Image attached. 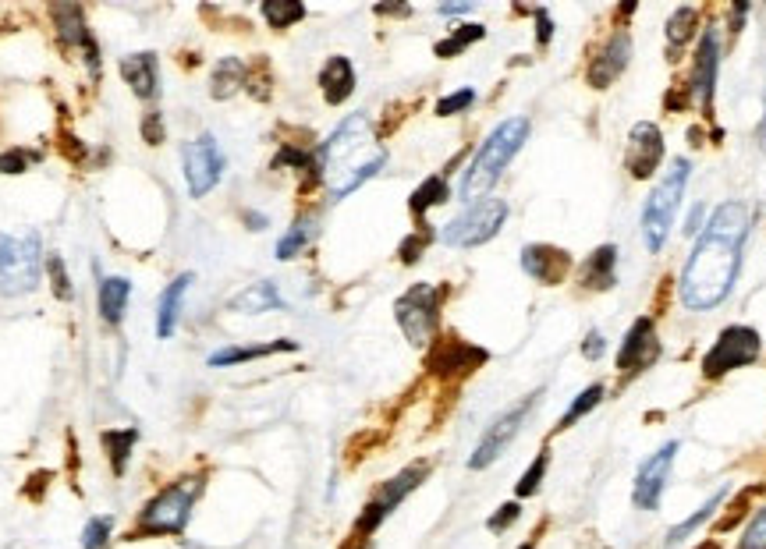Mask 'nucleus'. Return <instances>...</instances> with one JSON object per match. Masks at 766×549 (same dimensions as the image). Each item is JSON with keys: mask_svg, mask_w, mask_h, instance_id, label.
Returning <instances> with one entry per match:
<instances>
[{"mask_svg": "<svg viewBox=\"0 0 766 549\" xmlns=\"http://www.w3.org/2000/svg\"><path fill=\"white\" fill-rule=\"evenodd\" d=\"M110 546V518H93L82 532V549H107Z\"/></svg>", "mask_w": 766, "mask_h": 549, "instance_id": "4c0bfd02", "label": "nucleus"}, {"mask_svg": "<svg viewBox=\"0 0 766 549\" xmlns=\"http://www.w3.org/2000/svg\"><path fill=\"white\" fill-rule=\"evenodd\" d=\"M242 86H249V68H245L238 57H220V64L213 68L210 93L217 96V100H227V96H235Z\"/></svg>", "mask_w": 766, "mask_h": 549, "instance_id": "bb28decb", "label": "nucleus"}, {"mask_svg": "<svg viewBox=\"0 0 766 549\" xmlns=\"http://www.w3.org/2000/svg\"><path fill=\"white\" fill-rule=\"evenodd\" d=\"M660 160H664V135L653 121H639L628 132V153H625V167L632 171L635 181H646L657 174Z\"/></svg>", "mask_w": 766, "mask_h": 549, "instance_id": "4468645a", "label": "nucleus"}, {"mask_svg": "<svg viewBox=\"0 0 766 549\" xmlns=\"http://www.w3.org/2000/svg\"><path fill=\"white\" fill-rule=\"evenodd\" d=\"M426 475H430V464L419 461V464H408L405 472H398L391 482H383V489L373 496V500L366 503V511H362V514H359V521H355L352 539H355V542H366L369 535H373L376 528L383 525V521L391 518L394 507H398V503L405 500V496L412 493V489L426 479Z\"/></svg>", "mask_w": 766, "mask_h": 549, "instance_id": "1a4fd4ad", "label": "nucleus"}, {"mask_svg": "<svg viewBox=\"0 0 766 549\" xmlns=\"http://www.w3.org/2000/svg\"><path fill=\"white\" fill-rule=\"evenodd\" d=\"M522 270L532 280H540L547 287H557L568 280L571 273V256L557 245H525L522 248Z\"/></svg>", "mask_w": 766, "mask_h": 549, "instance_id": "6ab92c4d", "label": "nucleus"}, {"mask_svg": "<svg viewBox=\"0 0 766 549\" xmlns=\"http://www.w3.org/2000/svg\"><path fill=\"white\" fill-rule=\"evenodd\" d=\"M128 298H132V284H128L125 277H103L100 280V316L107 319L110 326L121 323Z\"/></svg>", "mask_w": 766, "mask_h": 549, "instance_id": "a878e982", "label": "nucleus"}, {"mask_svg": "<svg viewBox=\"0 0 766 549\" xmlns=\"http://www.w3.org/2000/svg\"><path fill=\"white\" fill-rule=\"evenodd\" d=\"M40 238L25 234V238H8L0 234V294H29L40 284Z\"/></svg>", "mask_w": 766, "mask_h": 549, "instance_id": "0eeeda50", "label": "nucleus"}, {"mask_svg": "<svg viewBox=\"0 0 766 549\" xmlns=\"http://www.w3.org/2000/svg\"><path fill=\"white\" fill-rule=\"evenodd\" d=\"M508 213H511L508 202H504V199H493V195H486V199L469 202V209H465L462 217H454L451 224L444 227V234H440V238H444L451 248H476V245H486L490 238H497V231L504 227Z\"/></svg>", "mask_w": 766, "mask_h": 549, "instance_id": "6e6552de", "label": "nucleus"}, {"mask_svg": "<svg viewBox=\"0 0 766 549\" xmlns=\"http://www.w3.org/2000/svg\"><path fill=\"white\" fill-rule=\"evenodd\" d=\"M245 224H252V231H263L266 217H259V213H245Z\"/></svg>", "mask_w": 766, "mask_h": 549, "instance_id": "09e8293b", "label": "nucleus"}, {"mask_svg": "<svg viewBox=\"0 0 766 549\" xmlns=\"http://www.w3.org/2000/svg\"><path fill=\"white\" fill-rule=\"evenodd\" d=\"M738 549H766V507L756 514V518H752V525L745 528Z\"/></svg>", "mask_w": 766, "mask_h": 549, "instance_id": "ea45409f", "label": "nucleus"}, {"mask_svg": "<svg viewBox=\"0 0 766 549\" xmlns=\"http://www.w3.org/2000/svg\"><path fill=\"white\" fill-rule=\"evenodd\" d=\"M54 18H57V29H61L64 43L86 50L89 68L96 71V43H93V36H89L86 22H82V11L79 8H54Z\"/></svg>", "mask_w": 766, "mask_h": 549, "instance_id": "b1692460", "label": "nucleus"}, {"mask_svg": "<svg viewBox=\"0 0 766 549\" xmlns=\"http://www.w3.org/2000/svg\"><path fill=\"white\" fill-rule=\"evenodd\" d=\"M752 213L745 202H720L703 224L692 256L681 270V302L692 312H706L731 294L742 270V248L749 238Z\"/></svg>", "mask_w": 766, "mask_h": 549, "instance_id": "f257e3e1", "label": "nucleus"}, {"mask_svg": "<svg viewBox=\"0 0 766 549\" xmlns=\"http://www.w3.org/2000/svg\"><path fill=\"white\" fill-rule=\"evenodd\" d=\"M603 397H607V387H603V383H593V387L582 390V394L571 401V408L561 415V422H557V433H564V429H571L575 422H579V418H586L589 411H593L596 404L603 401Z\"/></svg>", "mask_w": 766, "mask_h": 549, "instance_id": "2f4dec72", "label": "nucleus"}, {"mask_svg": "<svg viewBox=\"0 0 766 549\" xmlns=\"http://www.w3.org/2000/svg\"><path fill=\"white\" fill-rule=\"evenodd\" d=\"M759 348H763V341H759V333L752 330V326H727L717 341H713V348L706 351L703 376L720 379L727 376V372L742 369V365H752L759 358Z\"/></svg>", "mask_w": 766, "mask_h": 549, "instance_id": "9d476101", "label": "nucleus"}, {"mask_svg": "<svg viewBox=\"0 0 766 549\" xmlns=\"http://www.w3.org/2000/svg\"><path fill=\"white\" fill-rule=\"evenodd\" d=\"M263 18L270 29H291L305 18V4H298V0H266Z\"/></svg>", "mask_w": 766, "mask_h": 549, "instance_id": "72a5a7b5", "label": "nucleus"}, {"mask_svg": "<svg viewBox=\"0 0 766 549\" xmlns=\"http://www.w3.org/2000/svg\"><path fill=\"white\" fill-rule=\"evenodd\" d=\"M536 397L540 394H529V397H522L518 404H511L504 415H497L486 426V433H483V440L476 443V450H472V457H469V468H490L497 457L504 454V450L511 447V440H515L518 433H522V426H525V418H529V411L536 408Z\"/></svg>", "mask_w": 766, "mask_h": 549, "instance_id": "9b49d317", "label": "nucleus"}, {"mask_svg": "<svg viewBox=\"0 0 766 549\" xmlns=\"http://www.w3.org/2000/svg\"><path fill=\"white\" fill-rule=\"evenodd\" d=\"M47 270H50V277H54L57 298H64V302H68V298H71V287H68V273H64L61 256H50V259H47Z\"/></svg>", "mask_w": 766, "mask_h": 549, "instance_id": "37998d69", "label": "nucleus"}, {"mask_svg": "<svg viewBox=\"0 0 766 549\" xmlns=\"http://www.w3.org/2000/svg\"><path fill=\"white\" fill-rule=\"evenodd\" d=\"M203 479H181L174 486H167L164 493H157L146 503V511L139 518V535H181L188 525V514H192V503H196Z\"/></svg>", "mask_w": 766, "mask_h": 549, "instance_id": "39448f33", "label": "nucleus"}, {"mask_svg": "<svg viewBox=\"0 0 766 549\" xmlns=\"http://www.w3.org/2000/svg\"><path fill=\"white\" fill-rule=\"evenodd\" d=\"M483 36H486L483 25H458V29L451 32V36L440 39L437 47H433V54L444 57V61H447V57H458V54H462V50H469L472 43H479V39H483Z\"/></svg>", "mask_w": 766, "mask_h": 549, "instance_id": "473e14b6", "label": "nucleus"}, {"mask_svg": "<svg viewBox=\"0 0 766 549\" xmlns=\"http://www.w3.org/2000/svg\"><path fill=\"white\" fill-rule=\"evenodd\" d=\"M142 139H146L149 146H160V142H164V117H160L157 110H149L146 121H142Z\"/></svg>", "mask_w": 766, "mask_h": 549, "instance_id": "c03bdc74", "label": "nucleus"}, {"mask_svg": "<svg viewBox=\"0 0 766 549\" xmlns=\"http://www.w3.org/2000/svg\"><path fill=\"white\" fill-rule=\"evenodd\" d=\"M295 348H298L295 341L256 344V348H224V351H213V355H210V365H235V362H252V358L277 355V351H295Z\"/></svg>", "mask_w": 766, "mask_h": 549, "instance_id": "c85d7f7f", "label": "nucleus"}, {"mask_svg": "<svg viewBox=\"0 0 766 549\" xmlns=\"http://www.w3.org/2000/svg\"><path fill=\"white\" fill-rule=\"evenodd\" d=\"M688 171H692V163H688L685 156H678L646 199V209H642V238H646V248L653 256L667 245V234H671L681 199H685Z\"/></svg>", "mask_w": 766, "mask_h": 549, "instance_id": "20e7f679", "label": "nucleus"}, {"mask_svg": "<svg viewBox=\"0 0 766 549\" xmlns=\"http://www.w3.org/2000/svg\"><path fill=\"white\" fill-rule=\"evenodd\" d=\"M472 103H476V93H472V89H462V93H451V96H444V100L437 103V117L462 114V110H469Z\"/></svg>", "mask_w": 766, "mask_h": 549, "instance_id": "58836bf2", "label": "nucleus"}, {"mask_svg": "<svg viewBox=\"0 0 766 549\" xmlns=\"http://www.w3.org/2000/svg\"><path fill=\"white\" fill-rule=\"evenodd\" d=\"M579 284L586 291H610L618 284V248L600 245L596 252H589V259L579 270Z\"/></svg>", "mask_w": 766, "mask_h": 549, "instance_id": "aec40b11", "label": "nucleus"}, {"mask_svg": "<svg viewBox=\"0 0 766 549\" xmlns=\"http://www.w3.org/2000/svg\"><path fill=\"white\" fill-rule=\"evenodd\" d=\"M703 549H717V542H706V546Z\"/></svg>", "mask_w": 766, "mask_h": 549, "instance_id": "3c124183", "label": "nucleus"}, {"mask_svg": "<svg viewBox=\"0 0 766 549\" xmlns=\"http://www.w3.org/2000/svg\"><path fill=\"white\" fill-rule=\"evenodd\" d=\"M139 433L135 429H118V433H103V447L110 450V461H114V472H125V461H128V450L135 447Z\"/></svg>", "mask_w": 766, "mask_h": 549, "instance_id": "c9c22d12", "label": "nucleus"}, {"mask_svg": "<svg viewBox=\"0 0 766 549\" xmlns=\"http://www.w3.org/2000/svg\"><path fill=\"white\" fill-rule=\"evenodd\" d=\"M188 284H192V273H181V277L171 280V284L164 287V294H160V312H157V337L160 341L174 337V330H178L181 302H185Z\"/></svg>", "mask_w": 766, "mask_h": 549, "instance_id": "4be33fe9", "label": "nucleus"}, {"mask_svg": "<svg viewBox=\"0 0 766 549\" xmlns=\"http://www.w3.org/2000/svg\"><path fill=\"white\" fill-rule=\"evenodd\" d=\"M518 514H522V507H518V503H504V507H497V514H493V518H490V532L501 535L508 525H515Z\"/></svg>", "mask_w": 766, "mask_h": 549, "instance_id": "a18cd8bd", "label": "nucleus"}, {"mask_svg": "<svg viewBox=\"0 0 766 549\" xmlns=\"http://www.w3.org/2000/svg\"><path fill=\"white\" fill-rule=\"evenodd\" d=\"M674 454H678V443H664L657 454L649 457L646 464L639 468L635 475V489H632V500L639 511H657L660 507V496H664V486H667V475H671V464H674Z\"/></svg>", "mask_w": 766, "mask_h": 549, "instance_id": "2eb2a0df", "label": "nucleus"}, {"mask_svg": "<svg viewBox=\"0 0 766 549\" xmlns=\"http://www.w3.org/2000/svg\"><path fill=\"white\" fill-rule=\"evenodd\" d=\"M430 238H433L430 231H415V234H412V238H408V241H401V248H398L401 263H408V266H412L415 259L423 256V248H426V241H430Z\"/></svg>", "mask_w": 766, "mask_h": 549, "instance_id": "a19ab883", "label": "nucleus"}, {"mask_svg": "<svg viewBox=\"0 0 766 549\" xmlns=\"http://www.w3.org/2000/svg\"><path fill=\"white\" fill-rule=\"evenodd\" d=\"M185 549H188V546H185ZM192 549H199V546H192Z\"/></svg>", "mask_w": 766, "mask_h": 549, "instance_id": "864d4df0", "label": "nucleus"}, {"mask_svg": "<svg viewBox=\"0 0 766 549\" xmlns=\"http://www.w3.org/2000/svg\"><path fill=\"white\" fill-rule=\"evenodd\" d=\"M387 163V149L373 139L366 114H352L337 124V132L320 146L323 181L330 185L334 199L352 195L359 185H366L376 171Z\"/></svg>", "mask_w": 766, "mask_h": 549, "instance_id": "f03ea898", "label": "nucleus"}, {"mask_svg": "<svg viewBox=\"0 0 766 549\" xmlns=\"http://www.w3.org/2000/svg\"><path fill=\"white\" fill-rule=\"evenodd\" d=\"M660 358V337H657V326H653V319L649 316H639L635 319V326L628 330L625 344H621L618 351V372L621 379H632L639 376V372H646L649 365L657 362Z\"/></svg>", "mask_w": 766, "mask_h": 549, "instance_id": "ddd939ff", "label": "nucleus"}, {"mask_svg": "<svg viewBox=\"0 0 766 549\" xmlns=\"http://www.w3.org/2000/svg\"><path fill=\"white\" fill-rule=\"evenodd\" d=\"M451 199V188H447V178L444 174H433V178H426L423 185L415 188L412 192V213L415 217H426V209H433V206H444V202Z\"/></svg>", "mask_w": 766, "mask_h": 549, "instance_id": "cd10ccee", "label": "nucleus"}, {"mask_svg": "<svg viewBox=\"0 0 766 549\" xmlns=\"http://www.w3.org/2000/svg\"><path fill=\"white\" fill-rule=\"evenodd\" d=\"M281 305H284V298L277 294V284H270V280L245 287L242 294L231 298V312H249V316H256V312H274V309H281Z\"/></svg>", "mask_w": 766, "mask_h": 549, "instance_id": "393cba45", "label": "nucleus"}, {"mask_svg": "<svg viewBox=\"0 0 766 549\" xmlns=\"http://www.w3.org/2000/svg\"><path fill=\"white\" fill-rule=\"evenodd\" d=\"M486 358L490 355H486L483 348H476V344L462 341V337H444V341L433 344L430 358H426V369H433L444 379H454V376H469Z\"/></svg>", "mask_w": 766, "mask_h": 549, "instance_id": "f3484780", "label": "nucleus"}, {"mask_svg": "<svg viewBox=\"0 0 766 549\" xmlns=\"http://www.w3.org/2000/svg\"><path fill=\"white\" fill-rule=\"evenodd\" d=\"M525 139H529V117H508L504 124H497L483 139V146L476 149V156H472L469 171L462 178V199L469 202L486 199V192L497 185V178L515 160V153L525 146Z\"/></svg>", "mask_w": 766, "mask_h": 549, "instance_id": "7ed1b4c3", "label": "nucleus"}, {"mask_svg": "<svg viewBox=\"0 0 766 549\" xmlns=\"http://www.w3.org/2000/svg\"><path fill=\"white\" fill-rule=\"evenodd\" d=\"M121 75L132 86V93L139 100H153L157 93V57L153 54H132L121 61Z\"/></svg>", "mask_w": 766, "mask_h": 549, "instance_id": "5701e85b", "label": "nucleus"}, {"mask_svg": "<svg viewBox=\"0 0 766 549\" xmlns=\"http://www.w3.org/2000/svg\"><path fill=\"white\" fill-rule=\"evenodd\" d=\"M717 68H720V36H717V29H706L703 39H699V50H696V68H692V82H688V93L696 96L706 117H710V110H713Z\"/></svg>", "mask_w": 766, "mask_h": 549, "instance_id": "a211bd4d", "label": "nucleus"}, {"mask_svg": "<svg viewBox=\"0 0 766 549\" xmlns=\"http://www.w3.org/2000/svg\"><path fill=\"white\" fill-rule=\"evenodd\" d=\"M472 11V4H451V8H440V15H465Z\"/></svg>", "mask_w": 766, "mask_h": 549, "instance_id": "8fccbe9b", "label": "nucleus"}, {"mask_svg": "<svg viewBox=\"0 0 766 549\" xmlns=\"http://www.w3.org/2000/svg\"><path fill=\"white\" fill-rule=\"evenodd\" d=\"M185 181H188V192L192 199H203L206 192H213L220 178H224V153H220L217 139L213 135H199L196 142H188L185 146Z\"/></svg>", "mask_w": 766, "mask_h": 549, "instance_id": "f8f14e48", "label": "nucleus"}, {"mask_svg": "<svg viewBox=\"0 0 766 549\" xmlns=\"http://www.w3.org/2000/svg\"><path fill=\"white\" fill-rule=\"evenodd\" d=\"M518 549H536V546H532V542H525V546H518Z\"/></svg>", "mask_w": 766, "mask_h": 549, "instance_id": "603ef678", "label": "nucleus"}, {"mask_svg": "<svg viewBox=\"0 0 766 549\" xmlns=\"http://www.w3.org/2000/svg\"><path fill=\"white\" fill-rule=\"evenodd\" d=\"M440 302H444V287L437 284H415L394 305V319L405 330V337L415 348L433 344V333L440 323Z\"/></svg>", "mask_w": 766, "mask_h": 549, "instance_id": "423d86ee", "label": "nucleus"}, {"mask_svg": "<svg viewBox=\"0 0 766 549\" xmlns=\"http://www.w3.org/2000/svg\"><path fill=\"white\" fill-rule=\"evenodd\" d=\"M320 89H323V100L330 107H341L348 96L355 93V68L348 57H330L320 71Z\"/></svg>", "mask_w": 766, "mask_h": 549, "instance_id": "412c9836", "label": "nucleus"}, {"mask_svg": "<svg viewBox=\"0 0 766 549\" xmlns=\"http://www.w3.org/2000/svg\"><path fill=\"white\" fill-rule=\"evenodd\" d=\"M32 160H36V153H29V149H8V153L0 156V171L4 174H22Z\"/></svg>", "mask_w": 766, "mask_h": 549, "instance_id": "79ce46f5", "label": "nucleus"}, {"mask_svg": "<svg viewBox=\"0 0 766 549\" xmlns=\"http://www.w3.org/2000/svg\"><path fill=\"white\" fill-rule=\"evenodd\" d=\"M720 503H724V489H720V493H713L710 500H706L703 507H699V511L692 514V518H688V521H681V525H674L671 532H667V546H678L681 539H688V535L696 532V528L703 525V521H710L713 514H717Z\"/></svg>", "mask_w": 766, "mask_h": 549, "instance_id": "f704fd0d", "label": "nucleus"}, {"mask_svg": "<svg viewBox=\"0 0 766 549\" xmlns=\"http://www.w3.org/2000/svg\"><path fill=\"white\" fill-rule=\"evenodd\" d=\"M313 238H316V220L313 217H298L295 224L288 227V234L277 241V259H295Z\"/></svg>", "mask_w": 766, "mask_h": 549, "instance_id": "c756f323", "label": "nucleus"}, {"mask_svg": "<svg viewBox=\"0 0 766 549\" xmlns=\"http://www.w3.org/2000/svg\"><path fill=\"white\" fill-rule=\"evenodd\" d=\"M603 351H607V344H603V333L593 330V333L586 337V344H582V355H586L589 362H596V358H600Z\"/></svg>", "mask_w": 766, "mask_h": 549, "instance_id": "49530a36", "label": "nucleus"}, {"mask_svg": "<svg viewBox=\"0 0 766 549\" xmlns=\"http://www.w3.org/2000/svg\"><path fill=\"white\" fill-rule=\"evenodd\" d=\"M632 64V32L628 29H618L614 36L603 43L600 50L593 54V61H589V86L593 89H607L614 86L621 75H625V68Z\"/></svg>", "mask_w": 766, "mask_h": 549, "instance_id": "dca6fc26", "label": "nucleus"}, {"mask_svg": "<svg viewBox=\"0 0 766 549\" xmlns=\"http://www.w3.org/2000/svg\"><path fill=\"white\" fill-rule=\"evenodd\" d=\"M763 132H766V124H763Z\"/></svg>", "mask_w": 766, "mask_h": 549, "instance_id": "5fc2aeb1", "label": "nucleus"}, {"mask_svg": "<svg viewBox=\"0 0 766 549\" xmlns=\"http://www.w3.org/2000/svg\"><path fill=\"white\" fill-rule=\"evenodd\" d=\"M536 22H540V43L547 47L550 36H554V25H550V15H547V11H536Z\"/></svg>", "mask_w": 766, "mask_h": 549, "instance_id": "de8ad7c7", "label": "nucleus"}, {"mask_svg": "<svg viewBox=\"0 0 766 549\" xmlns=\"http://www.w3.org/2000/svg\"><path fill=\"white\" fill-rule=\"evenodd\" d=\"M696 25H699V11L696 8H678L667 22V50H681L688 39L696 36Z\"/></svg>", "mask_w": 766, "mask_h": 549, "instance_id": "7c9ffc66", "label": "nucleus"}, {"mask_svg": "<svg viewBox=\"0 0 766 549\" xmlns=\"http://www.w3.org/2000/svg\"><path fill=\"white\" fill-rule=\"evenodd\" d=\"M547 468H550V454L543 450V454H536V461L529 464V472L518 479V496H532L536 489H540V482H543V475H547Z\"/></svg>", "mask_w": 766, "mask_h": 549, "instance_id": "e433bc0d", "label": "nucleus"}]
</instances>
